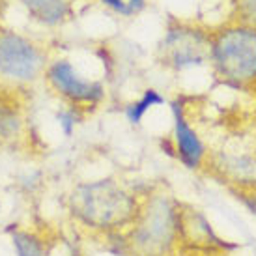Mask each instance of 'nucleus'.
Returning <instances> with one entry per match:
<instances>
[{"label": "nucleus", "instance_id": "nucleus-1", "mask_svg": "<svg viewBox=\"0 0 256 256\" xmlns=\"http://www.w3.org/2000/svg\"><path fill=\"white\" fill-rule=\"evenodd\" d=\"M142 196L112 178L80 182L66 196L73 224L98 236H120L135 220Z\"/></svg>", "mask_w": 256, "mask_h": 256}, {"label": "nucleus", "instance_id": "nucleus-2", "mask_svg": "<svg viewBox=\"0 0 256 256\" xmlns=\"http://www.w3.org/2000/svg\"><path fill=\"white\" fill-rule=\"evenodd\" d=\"M120 236L126 256H174L182 243V204L163 189L148 192Z\"/></svg>", "mask_w": 256, "mask_h": 256}, {"label": "nucleus", "instance_id": "nucleus-3", "mask_svg": "<svg viewBox=\"0 0 256 256\" xmlns=\"http://www.w3.org/2000/svg\"><path fill=\"white\" fill-rule=\"evenodd\" d=\"M210 60L217 75L232 86H243L256 78V30L234 26L212 40Z\"/></svg>", "mask_w": 256, "mask_h": 256}, {"label": "nucleus", "instance_id": "nucleus-4", "mask_svg": "<svg viewBox=\"0 0 256 256\" xmlns=\"http://www.w3.org/2000/svg\"><path fill=\"white\" fill-rule=\"evenodd\" d=\"M49 66L45 47L19 32L0 26V78L12 86H28L43 78Z\"/></svg>", "mask_w": 256, "mask_h": 256}, {"label": "nucleus", "instance_id": "nucleus-5", "mask_svg": "<svg viewBox=\"0 0 256 256\" xmlns=\"http://www.w3.org/2000/svg\"><path fill=\"white\" fill-rule=\"evenodd\" d=\"M43 80L50 92L66 101V105L80 110L84 107H96L105 100V86L100 80L82 77L77 68L66 58L49 62L43 73Z\"/></svg>", "mask_w": 256, "mask_h": 256}, {"label": "nucleus", "instance_id": "nucleus-6", "mask_svg": "<svg viewBox=\"0 0 256 256\" xmlns=\"http://www.w3.org/2000/svg\"><path fill=\"white\" fill-rule=\"evenodd\" d=\"M212 40L200 30L189 26H176L166 32L161 43L163 64L174 70H185L189 66H198L210 58Z\"/></svg>", "mask_w": 256, "mask_h": 256}, {"label": "nucleus", "instance_id": "nucleus-7", "mask_svg": "<svg viewBox=\"0 0 256 256\" xmlns=\"http://www.w3.org/2000/svg\"><path fill=\"white\" fill-rule=\"evenodd\" d=\"M26 133L24 103L15 88L0 86V150L19 146L26 138Z\"/></svg>", "mask_w": 256, "mask_h": 256}, {"label": "nucleus", "instance_id": "nucleus-8", "mask_svg": "<svg viewBox=\"0 0 256 256\" xmlns=\"http://www.w3.org/2000/svg\"><path fill=\"white\" fill-rule=\"evenodd\" d=\"M172 116H174V142H176V152H178L180 161L191 168L196 170L204 163L206 157V146L196 135V131L189 126L185 118L184 105L180 101L172 103Z\"/></svg>", "mask_w": 256, "mask_h": 256}, {"label": "nucleus", "instance_id": "nucleus-9", "mask_svg": "<svg viewBox=\"0 0 256 256\" xmlns=\"http://www.w3.org/2000/svg\"><path fill=\"white\" fill-rule=\"evenodd\" d=\"M15 256H50L52 238L34 226H14L8 230Z\"/></svg>", "mask_w": 256, "mask_h": 256}, {"label": "nucleus", "instance_id": "nucleus-10", "mask_svg": "<svg viewBox=\"0 0 256 256\" xmlns=\"http://www.w3.org/2000/svg\"><path fill=\"white\" fill-rule=\"evenodd\" d=\"M26 14L45 26H58L72 12V0H19Z\"/></svg>", "mask_w": 256, "mask_h": 256}, {"label": "nucleus", "instance_id": "nucleus-11", "mask_svg": "<svg viewBox=\"0 0 256 256\" xmlns=\"http://www.w3.org/2000/svg\"><path fill=\"white\" fill-rule=\"evenodd\" d=\"M161 103H164V100L159 96V92L154 90V88H150V90L144 92V96L140 100L135 101V103H131V105L126 108V116H128V120L131 122V124H140V120L144 118V114L148 112L152 107L161 105Z\"/></svg>", "mask_w": 256, "mask_h": 256}, {"label": "nucleus", "instance_id": "nucleus-12", "mask_svg": "<svg viewBox=\"0 0 256 256\" xmlns=\"http://www.w3.org/2000/svg\"><path fill=\"white\" fill-rule=\"evenodd\" d=\"M103 4L110 8L112 12H116L118 15L131 17V15L138 14L142 10L146 0H103Z\"/></svg>", "mask_w": 256, "mask_h": 256}, {"label": "nucleus", "instance_id": "nucleus-13", "mask_svg": "<svg viewBox=\"0 0 256 256\" xmlns=\"http://www.w3.org/2000/svg\"><path fill=\"white\" fill-rule=\"evenodd\" d=\"M56 118H58V124H60L62 131H64V135H72V131L75 129V126L78 124V120L82 118V110L68 105L66 108L58 110Z\"/></svg>", "mask_w": 256, "mask_h": 256}, {"label": "nucleus", "instance_id": "nucleus-14", "mask_svg": "<svg viewBox=\"0 0 256 256\" xmlns=\"http://www.w3.org/2000/svg\"><path fill=\"white\" fill-rule=\"evenodd\" d=\"M68 256H82V254H80V252H78L77 249H72V252H70Z\"/></svg>", "mask_w": 256, "mask_h": 256}, {"label": "nucleus", "instance_id": "nucleus-15", "mask_svg": "<svg viewBox=\"0 0 256 256\" xmlns=\"http://www.w3.org/2000/svg\"><path fill=\"white\" fill-rule=\"evenodd\" d=\"M0 210H2V202H0Z\"/></svg>", "mask_w": 256, "mask_h": 256}]
</instances>
